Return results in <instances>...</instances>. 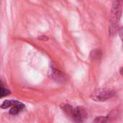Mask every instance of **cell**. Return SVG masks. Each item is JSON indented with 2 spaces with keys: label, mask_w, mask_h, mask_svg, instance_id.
I'll use <instances>...</instances> for the list:
<instances>
[{
  "label": "cell",
  "mask_w": 123,
  "mask_h": 123,
  "mask_svg": "<svg viewBox=\"0 0 123 123\" xmlns=\"http://www.w3.org/2000/svg\"><path fill=\"white\" fill-rule=\"evenodd\" d=\"M87 117V113L83 107H76L74 108V114L71 117L75 123H83Z\"/></svg>",
  "instance_id": "7a4b0ae2"
},
{
  "label": "cell",
  "mask_w": 123,
  "mask_h": 123,
  "mask_svg": "<svg viewBox=\"0 0 123 123\" xmlns=\"http://www.w3.org/2000/svg\"><path fill=\"white\" fill-rule=\"evenodd\" d=\"M108 121V117H97L93 123H107Z\"/></svg>",
  "instance_id": "ba28073f"
},
{
  "label": "cell",
  "mask_w": 123,
  "mask_h": 123,
  "mask_svg": "<svg viewBox=\"0 0 123 123\" xmlns=\"http://www.w3.org/2000/svg\"><path fill=\"white\" fill-rule=\"evenodd\" d=\"M62 109L68 116H69L71 117H72L74 112V107H73L72 106L68 105V104H65V105H63Z\"/></svg>",
  "instance_id": "52a82bcc"
},
{
  "label": "cell",
  "mask_w": 123,
  "mask_h": 123,
  "mask_svg": "<svg viewBox=\"0 0 123 123\" xmlns=\"http://www.w3.org/2000/svg\"><path fill=\"white\" fill-rule=\"evenodd\" d=\"M121 14H122V12H121V7L120 6V4L118 1H115L113 4V6L111 10L110 20H111L112 24H114V25L117 24V22L120 19Z\"/></svg>",
  "instance_id": "3957f363"
},
{
  "label": "cell",
  "mask_w": 123,
  "mask_h": 123,
  "mask_svg": "<svg viewBox=\"0 0 123 123\" xmlns=\"http://www.w3.org/2000/svg\"><path fill=\"white\" fill-rule=\"evenodd\" d=\"M38 39L40 41H48V37L45 36H38Z\"/></svg>",
  "instance_id": "30bf717a"
},
{
  "label": "cell",
  "mask_w": 123,
  "mask_h": 123,
  "mask_svg": "<svg viewBox=\"0 0 123 123\" xmlns=\"http://www.w3.org/2000/svg\"><path fill=\"white\" fill-rule=\"evenodd\" d=\"M102 51L99 49H94L90 53V57L93 60H99L102 57Z\"/></svg>",
  "instance_id": "8992f818"
},
{
  "label": "cell",
  "mask_w": 123,
  "mask_h": 123,
  "mask_svg": "<svg viewBox=\"0 0 123 123\" xmlns=\"http://www.w3.org/2000/svg\"><path fill=\"white\" fill-rule=\"evenodd\" d=\"M120 38H121V39H122L123 43V27L120 29Z\"/></svg>",
  "instance_id": "8fae6325"
},
{
  "label": "cell",
  "mask_w": 123,
  "mask_h": 123,
  "mask_svg": "<svg viewBox=\"0 0 123 123\" xmlns=\"http://www.w3.org/2000/svg\"><path fill=\"white\" fill-rule=\"evenodd\" d=\"M49 75L51 78H53V80H55L56 81H62L63 82L65 80V75L61 72L60 71H58V70L55 69V68H51L50 72H49Z\"/></svg>",
  "instance_id": "277c9868"
},
{
  "label": "cell",
  "mask_w": 123,
  "mask_h": 123,
  "mask_svg": "<svg viewBox=\"0 0 123 123\" xmlns=\"http://www.w3.org/2000/svg\"><path fill=\"white\" fill-rule=\"evenodd\" d=\"M120 74L123 76V67H122V68L120 70Z\"/></svg>",
  "instance_id": "7c38bea8"
},
{
  "label": "cell",
  "mask_w": 123,
  "mask_h": 123,
  "mask_svg": "<svg viewBox=\"0 0 123 123\" xmlns=\"http://www.w3.org/2000/svg\"><path fill=\"white\" fill-rule=\"evenodd\" d=\"M116 95L115 91L110 88H101L92 93L91 97L97 101H105Z\"/></svg>",
  "instance_id": "6da1fadb"
},
{
  "label": "cell",
  "mask_w": 123,
  "mask_h": 123,
  "mask_svg": "<svg viewBox=\"0 0 123 123\" xmlns=\"http://www.w3.org/2000/svg\"><path fill=\"white\" fill-rule=\"evenodd\" d=\"M0 94H1V97L2 98V97H4V96H7V95H9V94H11V92H10L9 90L4 88L2 86H1Z\"/></svg>",
  "instance_id": "9c48e42d"
},
{
  "label": "cell",
  "mask_w": 123,
  "mask_h": 123,
  "mask_svg": "<svg viewBox=\"0 0 123 123\" xmlns=\"http://www.w3.org/2000/svg\"><path fill=\"white\" fill-rule=\"evenodd\" d=\"M20 102L17 101H13V100H6L3 102V104L1 106V109H6L8 107H10L12 106H17L19 104Z\"/></svg>",
  "instance_id": "5b68a950"
}]
</instances>
